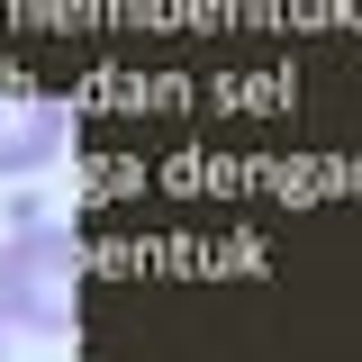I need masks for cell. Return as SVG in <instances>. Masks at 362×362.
Returning a JSON list of instances; mask_svg holds the SVG:
<instances>
[{
    "instance_id": "obj_1",
    "label": "cell",
    "mask_w": 362,
    "mask_h": 362,
    "mask_svg": "<svg viewBox=\"0 0 362 362\" xmlns=\"http://www.w3.org/2000/svg\"><path fill=\"white\" fill-rule=\"evenodd\" d=\"M82 317V254H73V226L18 209V226L0 235V326H28V335H73Z\"/></svg>"
},
{
    "instance_id": "obj_2",
    "label": "cell",
    "mask_w": 362,
    "mask_h": 362,
    "mask_svg": "<svg viewBox=\"0 0 362 362\" xmlns=\"http://www.w3.org/2000/svg\"><path fill=\"white\" fill-rule=\"evenodd\" d=\"M64 136H73L64 100H45V90H0V181L45 173V163L64 154Z\"/></svg>"
}]
</instances>
